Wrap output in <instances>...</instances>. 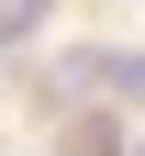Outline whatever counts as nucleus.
<instances>
[{
    "mask_svg": "<svg viewBox=\"0 0 145 156\" xmlns=\"http://www.w3.org/2000/svg\"><path fill=\"white\" fill-rule=\"evenodd\" d=\"M34 23H45V0H0V45H23Z\"/></svg>",
    "mask_w": 145,
    "mask_h": 156,
    "instance_id": "nucleus-1",
    "label": "nucleus"
},
{
    "mask_svg": "<svg viewBox=\"0 0 145 156\" xmlns=\"http://www.w3.org/2000/svg\"><path fill=\"white\" fill-rule=\"evenodd\" d=\"M67 156H123V134H112V123H78V134H67Z\"/></svg>",
    "mask_w": 145,
    "mask_h": 156,
    "instance_id": "nucleus-2",
    "label": "nucleus"
}]
</instances>
